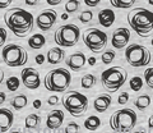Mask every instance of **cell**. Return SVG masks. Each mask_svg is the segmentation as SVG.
<instances>
[{
	"label": "cell",
	"instance_id": "7a4b0ae2",
	"mask_svg": "<svg viewBox=\"0 0 153 133\" xmlns=\"http://www.w3.org/2000/svg\"><path fill=\"white\" fill-rule=\"evenodd\" d=\"M128 23L138 36L148 37L153 33V12L146 8H134L128 14Z\"/></svg>",
	"mask_w": 153,
	"mask_h": 133
},
{
	"label": "cell",
	"instance_id": "4316f807",
	"mask_svg": "<svg viewBox=\"0 0 153 133\" xmlns=\"http://www.w3.org/2000/svg\"><path fill=\"white\" fill-rule=\"evenodd\" d=\"M129 86H130V90L134 92L140 91L142 87H143V79L139 77V75H135V77H133L130 81H129Z\"/></svg>",
	"mask_w": 153,
	"mask_h": 133
},
{
	"label": "cell",
	"instance_id": "d6986e66",
	"mask_svg": "<svg viewBox=\"0 0 153 133\" xmlns=\"http://www.w3.org/2000/svg\"><path fill=\"white\" fill-rule=\"evenodd\" d=\"M64 50L60 47H52L49 50V53L46 54V60L49 64H59L64 60Z\"/></svg>",
	"mask_w": 153,
	"mask_h": 133
},
{
	"label": "cell",
	"instance_id": "83f0119b",
	"mask_svg": "<svg viewBox=\"0 0 153 133\" xmlns=\"http://www.w3.org/2000/svg\"><path fill=\"white\" fill-rule=\"evenodd\" d=\"M19 84H21V82H19V79L16 77V75H13V77H9L5 81V86H7V88L10 92H16L17 90L19 88Z\"/></svg>",
	"mask_w": 153,
	"mask_h": 133
},
{
	"label": "cell",
	"instance_id": "d4e9b609",
	"mask_svg": "<svg viewBox=\"0 0 153 133\" xmlns=\"http://www.w3.org/2000/svg\"><path fill=\"white\" fill-rule=\"evenodd\" d=\"M41 124V117L37 114H30L26 118V128L28 129H36Z\"/></svg>",
	"mask_w": 153,
	"mask_h": 133
},
{
	"label": "cell",
	"instance_id": "3957f363",
	"mask_svg": "<svg viewBox=\"0 0 153 133\" xmlns=\"http://www.w3.org/2000/svg\"><path fill=\"white\" fill-rule=\"evenodd\" d=\"M138 117L133 109H120L110 118V127L116 133H130L135 127Z\"/></svg>",
	"mask_w": 153,
	"mask_h": 133
},
{
	"label": "cell",
	"instance_id": "e0dca14e",
	"mask_svg": "<svg viewBox=\"0 0 153 133\" xmlns=\"http://www.w3.org/2000/svg\"><path fill=\"white\" fill-rule=\"evenodd\" d=\"M111 102H112L111 95H108V93H102V95H100V96H97V97L94 99V101H93V108H94V110L97 111V113H105V111H106L107 109L110 108Z\"/></svg>",
	"mask_w": 153,
	"mask_h": 133
},
{
	"label": "cell",
	"instance_id": "1f68e13d",
	"mask_svg": "<svg viewBox=\"0 0 153 133\" xmlns=\"http://www.w3.org/2000/svg\"><path fill=\"white\" fill-rule=\"evenodd\" d=\"M80 3L79 1H66L65 4V10L68 13H74L79 9Z\"/></svg>",
	"mask_w": 153,
	"mask_h": 133
},
{
	"label": "cell",
	"instance_id": "d6a6232c",
	"mask_svg": "<svg viewBox=\"0 0 153 133\" xmlns=\"http://www.w3.org/2000/svg\"><path fill=\"white\" fill-rule=\"evenodd\" d=\"M78 132H79V126L75 122H70L64 129V133H78Z\"/></svg>",
	"mask_w": 153,
	"mask_h": 133
},
{
	"label": "cell",
	"instance_id": "7402d4cb",
	"mask_svg": "<svg viewBox=\"0 0 153 133\" xmlns=\"http://www.w3.org/2000/svg\"><path fill=\"white\" fill-rule=\"evenodd\" d=\"M134 105L138 108V110H146V109L151 105V96L149 95H140L135 99Z\"/></svg>",
	"mask_w": 153,
	"mask_h": 133
},
{
	"label": "cell",
	"instance_id": "8d00e7d4",
	"mask_svg": "<svg viewBox=\"0 0 153 133\" xmlns=\"http://www.w3.org/2000/svg\"><path fill=\"white\" fill-rule=\"evenodd\" d=\"M84 4L85 5H88V7H97L100 4V1L98 0H85Z\"/></svg>",
	"mask_w": 153,
	"mask_h": 133
},
{
	"label": "cell",
	"instance_id": "816d5d0a",
	"mask_svg": "<svg viewBox=\"0 0 153 133\" xmlns=\"http://www.w3.org/2000/svg\"><path fill=\"white\" fill-rule=\"evenodd\" d=\"M151 44H152V46H153V39H152V41H151Z\"/></svg>",
	"mask_w": 153,
	"mask_h": 133
},
{
	"label": "cell",
	"instance_id": "4fadbf2b",
	"mask_svg": "<svg viewBox=\"0 0 153 133\" xmlns=\"http://www.w3.org/2000/svg\"><path fill=\"white\" fill-rule=\"evenodd\" d=\"M129 40H130V31L128 28L120 27L114 31L112 37H111V44L114 46V49L121 50L128 46Z\"/></svg>",
	"mask_w": 153,
	"mask_h": 133
},
{
	"label": "cell",
	"instance_id": "9a60e30c",
	"mask_svg": "<svg viewBox=\"0 0 153 133\" xmlns=\"http://www.w3.org/2000/svg\"><path fill=\"white\" fill-rule=\"evenodd\" d=\"M14 122V114L9 109H0V133H5L10 129Z\"/></svg>",
	"mask_w": 153,
	"mask_h": 133
},
{
	"label": "cell",
	"instance_id": "484cf974",
	"mask_svg": "<svg viewBox=\"0 0 153 133\" xmlns=\"http://www.w3.org/2000/svg\"><path fill=\"white\" fill-rule=\"evenodd\" d=\"M111 5L115 8H120V9H128L131 8L134 5V0H111Z\"/></svg>",
	"mask_w": 153,
	"mask_h": 133
},
{
	"label": "cell",
	"instance_id": "f6af8a7d",
	"mask_svg": "<svg viewBox=\"0 0 153 133\" xmlns=\"http://www.w3.org/2000/svg\"><path fill=\"white\" fill-rule=\"evenodd\" d=\"M3 81H4V72H3V69L0 68V84L3 83Z\"/></svg>",
	"mask_w": 153,
	"mask_h": 133
},
{
	"label": "cell",
	"instance_id": "8992f818",
	"mask_svg": "<svg viewBox=\"0 0 153 133\" xmlns=\"http://www.w3.org/2000/svg\"><path fill=\"white\" fill-rule=\"evenodd\" d=\"M63 106L73 117H80L88 108V99L78 91H68L61 97Z\"/></svg>",
	"mask_w": 153,
	"mask_h": 133
},
{
	"label": "cell",
	"instance_id": "9c48e42d",
	"mask_svg": "<svg viewBox=\"0 0 153 133\" xmlns=\"http://www.w3.org/2000/svg\"><path fill=\"white\" fill-rule=\"evenodd\" d=\"M80 30L75 25H64L59 27L54 35V40L61 47H71L79 41Z\"/></svg>",
	"mask_w": 153,
	"mask_h": 133
},
{
	"label": "cell",
	"instance_id": "f1b7e54d",
	"mask_svg": "<svg viewBox=\"0 0 153 133\" xmlns=\"http://www.w3.org/2000/svg\"><path fill=\"white\" fill-rule=\"evenodd\" d=\"M78 19H79V22L84 23V25H87V23L92 22V19H93V13L91 12V10H84V12H82V13L79 14Z\"/></svg>",
	"mask_w": 153,
	"mask_h": 133
},
{
	"label": "cell",
	"instance_id": "7dc6e473",
	"mask_svg": "<svg viewBox=\"0 0 153 133\" xmlns=\"http://www.w3.org/2000/svg\"><path fill=\"white\" fill-rule=\"evenodd\" d=\"M133 133H147V132H144V131H137V132H133Z\"/></svg>",
	"mask_w": 153,
	"mask_h": 133
},
{
	"label": "cell",
	"instance_id": "44dd1931",
	"mask_svg": "<svg viewBox=\"0 0 153 133\" xmlns=\"http://www.w3.org/2000/svg\"><path fill=\"white\" fill-rule=\"evenodd\" d=\"M101 127V119L97 115H91L84 120V128L88 131H97Z\"/></svg>",
	"mask_w": 153,
	"mask_h": 133
},
{
	"label": "cell",
	"instance_id": "cb8c5ba5",
	"mask_svg": "<svg viewBox=\"0 0 153 133\" xmlns=\"http://www.w3.org/2000/svg\"><path fill=\"white\" fill-rule=\"evenodd\" d=\"M96 83H97V78H96L94 74H91V73L84 74L82 77V79H80V86H82L84 90L92 88Z\"/></svg>",
	"mask_w": 153,
	"mask_h": 133
},
{
	"label": "cell",
	"instance_id": "4dcf8cb0",
	"mask_svg": "<svg viewBox=\"0 0 153 133\" xmlns=\"http://www.w3.org/2000/svg\"><path fill=\"white\" fill-rule=\"evenodd\" d=\"M144 81H146L147 86L149 87L151 90H153V66L146 69V72H144Z\"/></svg>",
	"mask_w": 153,
	"mask_h": 133
},
{
	"label": "cell",
	"instance_id": "bcb514c9",
	"mask_svg": "<svg viewBox=\"0 0 153 133\" xmlns=\"http://www.w3.org/2000/svg\"><path fill=\"white\" fill-rule=\"evenodd\" d=\"M27 4H28V5H36L37 3H35V1H27Z\"/></svg>",
	"mask_w": 153,
	"mask_h": 133
},
{
	"label": "cell",
	"instance_id": "c3c4849f",
	"mask_svg": "<svg viewBox=\"0 0 153 133\" xmlns=\"http://www.w3.org/2000/svg\"><path fill=\"white\" fill-rule=\"evenodd\" d=\"M63 19H68V14H64V16H63Z\"/></svg>",
	"mask_w": 153,
	"mask_h": 133
},
{
	"label": "cell",
	"instance_id": "7c38bea8",
	"mask_svg": "<svg viewBox=\"0 0 153 133\" xmlns=\"http://www.w3.org/2000/svg\"><path fill=\"white\" fill-rule=\"evenodd\" d=\"M56 18H57V14L55 10H52V9H46V10L41 12L38 14V17L36 18V25L41 31L47 32L55 25Z\"/></svg>",
	"mask_w": 153,
	"mask_h": 133
},
{
	"label": "cell",
	"instance_id": "836d02e7",
	"mask_svg": "<svg viewBox=\"0 0 153 133\" xmlns=\"http://www.w3.org/2000/svg\"><path fill=\"white\" fill-rule=\"evenodd\" d=\"M129 101V93L128 92H121L117 96V104L119 105H125Z\"/></svg>",
	"mask_w": 153,
	"mask_h": 133
},
{
	"label": "cell",
	"instance_id": "ffe728a7",
	"mask_svg": "<svg viewBox=\"0 0 153 133\" xmlns=\"http://www.w3.org/2000/svg\"><path fill=\"white\" fill-rule=\"evenodd\" d=\"M46 45V37L42 33H35L28 39V46L33 50H40Z\"/></svg>",
	"mask_w": 153,
	"mask_h": 133
},
{
	"label": "cell",
	"instance_id": "60d3db41",
	"mask_svg": "<svg viewBox=\"0 0 153 133\" xmlns=\"http://www.w3.org/2000/svg\"><path fill=\"white\" fill-rule=\"evenodd\" d=\"M33 108L40 109L41 108V100H35V101H33Z\"/></svg>",
	"mask_w": 153,
	"mask_h": 133
},
{
	"label": "cell",
	"instance_id": "f546056e",
	"mask_svg": "<svg viewBox=\"0 0 153 133\" xmlns=\"http://www.w3.org/2000/svg\"><path fill=\"white\" fill-rule=\"evenodd\" d=\"M115 59V51L114 50H106L105 53L102 54L101 56V60H102V63L103 64H110V63H112Z\"/></svg>",
	"mask_w": 153,
	"mask_h": 133
},
{
	"label": "cell",
	"instance_id": "e575fe53",
	"mask_svg": "<svg viewBox=\"0 0 153 133\" xmlns=\"http://www.w3.org/2000/svg\"><path fill=\"white\" fill-rule=\"evenodd\" d=\"M7 31L4 30V28L0 27V47H3L4 45H5V41H7Z\"/></svg>",
	"mask_w": 153,
	"mask_h": 133
},
{
	"label": "cell",
	"instance_id": "681fc988",
	"mask_svg": "<svg viewBox=\"0 0 153 133\" xmlns=\"http://www.w3.org/2000/svg\"><path fill=\"white\" fill-rule=\"evenodd\" d=\"M10 133H23V132H21V131H13V132H10Z\"/></svg>",
	"mask_w": 153,
	"mask_h": 133
},
{
	"label": "cell",
	"instance_id": "6da1fadb",
	"mask_svg": "<svg viewBox=\"0 0 153 133\" xmlns=\"http://www.w3.org/2000/svg\"><path fill=\"white\" fill-rule=\"evenodd\" d=\"M4 22L7 27L18 37H26L32 31L35 18L22 8H12L4 14Z\"/></svg>",
	"mask_w": 153,
	"mask_h": 133
},
{
	"label": "cell",
	"instance_id": "f35d334b",
	"mask_svg": "<svg viewBox=\"0 0 153 133\" xmlns=\"http://www.w3.org/2000/svg\"><path fill=\"white\" fill-rule=\"evenodd\" d=\"M36 63L37 64H44L45 63V56L42 55V54H38V55H36Z\"/></svg>",
	"mask_w": 153,
	"mask_h": 133
},
{
	"label": "cell",
	"instance_id": "2e32d148",
	"mask_svg": "<svg viewBox=\"0 0 153 133\" xmlns=\"http://www.w3.org/2000/svg\"><path fill=\"white\" fill-rule=\"evenodd\" d=\"M64 122V113L61 110H52L49 113L46 119V127L49 129H57Z\"/></svg>",
	"mask_w": 153,
	"mask_h": 133
},
{
	"label": "cell",
	"instance_id": "ba28073f",
	"mask_svg": "<svg viewBox=\"0 0 153 133\" xmlns=\"http://www.w3.org/2000/svg\"><path fill=\"white\" fill-rule=\"evenodd\" d=\"M3 60L8 66H22L28 61V54L22 46L16 44H8L3 47Z\"/></svg>",
	"mask_w": 153,
	"mask_h": 133
},
{
	"label": "cell",
	"instance_id": "ac0fdd59",
	"mask_svg": "<svg viewBox=\"0 0 153 133\" xmlns=\"http://www.w3.org/2000/svg\"><path fill=\"white\" fill-rule=\"evenodd\" d=\"M115 18H116V17H115V13H114L112 9L106 8V9H102V10L98 13V22H100V25L103 26V27H106V28L111 27L114 25Z\"/></svg>",
	"mask_w": 153,
	"mask_h": 133
},
{
	"label": "cell",
	"instance_id": "5b68a950",
	"mask_svg": "<svg viewBox=\"0 0 153 133\" xmlns=\"http://www.w3.org/2000/svg\"><path fill=\"white\" fill-rule=\"evenodd\" d=\"M126 78L128 72L123 66H111L103 70L101 74L102 86L108 92H116L119 88H121L123 84L126 82Z\"/></svg>",
	"mask_w": 153,
	"mask_h": 133
},
{
	"label": "cell",
	"instance_id": "ab89813d",
	"mask_svg": "<svg viewBox=\"0 0 153 133\" xmlns=\"http://www.w3.org/2000/svg\"><path fill=\"white\" fill-rule=\"evenodd\" d=\"M5 100H7V95L4 92H0V105L5 102Z\"/></svg>",
	"mask_w": 153,
	"mask_h": 133
},
{
	"label": "cell",
	"instance_id": "f907efd6",
	"mask_svg": "<svg viewBox=\"0 0 153 133\" xmlns=\"http://www.w3.org/2000/svg\"><path fill=\"white\" fill-rule=\"evenodd\" d=\"M149 4H151V5H153V0H151V1H149Z\"/></svg>",
	"mask_w": 153,
	"mask_h": 133
},
{
	"label": "cell",
	"instance_id": "d590c367",
	"mask_svg": "<svg viewBox=\"0 0 153 133\" xmlns=\"http://www.w3.org/2000/svg\"><path fill=\"white\" fill-rule=\"evenodd\" d=\"M59 102V97L56 96V95H52V96H50L49 97V100H47V104H49V105H56V104Z\"/></svg>",
	"mask_w": 153,
	"mask_h": 133
},
{
	"label": "cell",
	"instance_id": "52a82bcc",
	"mask_svg": "<svg viewBox=\"0 0 153 133\" xmlns=\"http://www.w3.org/2000/svg\"><path fill=\"white\" fill-rule=\"evenodd\" d=\"M125 59L129 65L134 68H142L151 63V53L143 45L130 44L125 49Z\"/></svg>",
	"mask_w": 153,
	"mask_h": 133
},
{
	"label": "cell",
	"instance_id": "b9f144b4",
	"mask_svg": "<svg viewBox=\"0 0 153 133\" xmlns=\"http://www.w3.org/2000/svg\"><path fill=\"white\" fill-rule=\"evenodd\" d=\"M148 127H149L151 129H153V114L148 118Z\"/></svg>",
	"mask_w": 153,
	"mask_h": 133
},
{
	"label": "cell",
	"instance_id": "ee69618b",
	"mask_svg": "<svg viewBox=\"0 0 153 133\" xmlns=\"http://www.w3.org/2000/svg\"><path fill=\"white\" fill-rule=\"evenodd\" d=\"M87 61H88L89 65H94V64H96V58H89Z\"/></svg>",
	"mask_w": 153,
	"mask_h": 133
},
{
	"label": "cell",
	"instance_id": "7bdbcfd3",
	"mask_svg": "<svg viewBox=\"0 0 153 133\" xmlns=\"http://www.w3.org/2000/svg\"><path fill=\"white\" fill-rule=\"evenodd\" d=\"M47 3H49L50 5H59L60 4L59 0H47Z\"/></svg>",
	"mask_w": 153,
	"mask_h": 133
},
{
	"label": "cell",
	"instance_id": "277c9868",
	"mask_svg": "<svg viewBox=\"0 0 153 133\" xmlns=\"http://www.w3.org/2000/svg\"><path fill=\"white\" fill-rule=\"evenodd\" d=\"M71 82V74L66 68H56L46 73L44 84L51 92H65Z\"/></svg>",
	"mask_w": 153,
	"mask_h": 133
},
{
	"label": "cell",
	"instance_id": "5bb4252c",
	"mask_svg": "<svg viewBox=\"0 0 153 133\" xmlns=\"http://www.w3.org/2000/svg\"><path fill=\"white\" fill-rule=\"evenodd\" d=\"M85 63H87V58L82 51H78V53L71 54L68 59H66V65L70 70L73 72H79L84 68Z\"/></svg>",
	"mask_w": 153,
	"mask_h": 133
},
{
	"label": "cell",
	"instance_id": "8fae6325",
	"mask_svg": "<svg viewBox=\"0 0 153 133\" xmlns=\"http://www.w3.org/2000/svg\"><path fill=\"white\" fill-rule=\"evenodd\" d=\"M22 77V83L28 88V90H37L41 84V77L40 72L36 70L35 68H25L21 73Z\"/></svg>",
	"mask_w": 153,
	"mask_h": 133
},
{
	"label": "cell",
	"instance_id": "603a6c76",
	"mask_svg": "<svg viewBox=\"0 0 153 133\" xmlns=\"http://www.w3.org/2000/svg\"><path fill=\"white\" fill-rule=\"evenodd\" d=\"M27 102H28V99L26 95H17L16 97H13L12 99V106L16 109V110H22L23 108H26L27 106Z\"/></svg>",
	"mask_w": 153,
	"mask_h": 133
},
{
	"label": "cell",
	"instance_id": "30bf717a",
	"mask_svg": "<svg viewBox=\"0 0 153 133\" xmlns=\"http://www.w3.org/2000/svg\"><path fill=\"white\" fill-rule=\"evenodd\" d=\"M83 42L92 53H101L107 45V35L98 28H88L83 32Z\"/></svg>",
	"mask_w": 153,
	"mask_h": 133
},
{
	"label": "cell",
	"instance_id": "74e56055",
	"mask_svg": "<svg viewBox=\"0 0 153 133\" xmlns=\"http://www.w3.org/2000/svg\"><path fill=\"white\" fill-rule=\"evenodd\" d=\"M12 4L10 0H0V9H5Z\"/></svg>",
	"mask_w": 153,
	"mask_h": 133
}]
</instances>
